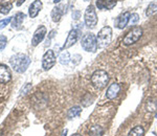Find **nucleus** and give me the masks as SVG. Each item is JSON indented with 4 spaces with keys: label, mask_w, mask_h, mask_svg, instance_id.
I'll return each instance as SVG.
<instances>
[{
    "label": "nucleus",
    "mask_w": 157,
    "mask_h": 136,
    "mask_svg": "<svg viewBox=\"0 0 157 136\" xmlns=\"http://www.w3.org/2000/svg\"><path fill=\"white\" fill-rule=\"evenodd\" d=\"M62 7H63L62 6H55L54 9H52L50 16H52V21H54V22L59 21V20L61 19V17L63 16V14L65 13V11H63V9H62Z\"/></svg>",
    "instance_id": "dca6fc26"
},
{
    "label": "nucleus",
    "mask_w": 157,
    "mask_h": 136,
    "mask_svg": "<svg viewBox=\"0 0 157 136\" xmlns=\"http://www.w3.org/2000/svg\"><path fill=\"white\" fill-rule=\"evenodd\" d=\"M97 39H98V47H101V48L106 47L107 45L110 44L111 40H112V28L110 26H104L98 32Z\"/></svg>",
    "instance_id": "20e7f679"
},
{
    "label": "nucleus",
    "mask_w": 157,
    "mask_h": 136,
    "mask_svg": "<svg viewBox=\"0 0 157 136\" xmlns=\"http://www.w3.org/2000/svg\"><path fill=\"white\" fill-rule=\"evenodd\" d=\"M144 135H145V129L143 127H140V126L133 128L128 134V136H144Z\"/></svg>",
    "instance_id": "a211bd4d"
},
{
    "label": "nucleus",
    "mask_w": 157,
    "mask_h": 136,
    "mask_svg": "<svg viewBox=\"0 0 157 136\" xmlns=\"http://www.w3.org/2000/svg\"><path fill=\"white\" fill-rule=\"evenodd\" d=\"M12 19L13 18L11 17V18H6L3 20H0V29L4 28V27H6V25L10 23V22H12Z\"/></svg>",
    "instance_id": "a878e982"
},
{
    "label": "nucleus",
    "mask_w": 157,
    "mask_h": 136,
    "mask_svg": "<svg viewBox=\"0 0 157 136\" xmlns=\"http://www.w3.org/2000/svg\"><path fill=\"white\" fill-rule=\"evenodd\" d=\"M143 28L140 26H135L131 29L130 32L126 35V37L124 38L123 40V44L126 45V46H129V45H132L134 43L138 41L139 39L143 36Z\"/></svg>",
    "instance_id": "39448f33"
},
{
    "label": "nucleus",
    "mask_w": 157,
    "mask_h": 136,
    "mask_svg": "<svg viewBox=\"0 0 157 136\" xmlns=\"http://www.w3.org/2000/svg\"><path fill=\"white\" fill-rule=\"evenodd\" d=\"M43 7V4H42V1L41 0H35L29 6V15L30 18H36L38 16V14L40 13V11L42 9Z\"/></svg>",
    "instance_id": "9b49d317"
},
{
    "label": "nucleus",
    "mask_w": 157,
    "mask_h": 136,
    "mask_svg": "<svg viewBox=\"0 0 157 136\" xmlns=\"http://www.w3.org/2000/svg\"><path fill=\"white\" fill-rule=\"evenodd\" d=\"M46 27L43 26V25H41L40 27H38L37 31L35 32L34 36H33V39H32V45L33 46H37L39 43H41V42L43 41V39H44L45 35H46Z\"/></svg>",
    "instance_id": "1a4fd4ad"
},
{
    "label": "nucleus",
    "mask_w": 157,
    "mask_h": 136,
    "mask_svg": "<svg viewBox=\"0 0 157 136\" xmlns=\"http://www.w3.org/2000/svg\"><path fill=\"white\" fill-rule=\"evenodd\" d=\"M12 74L10 69L6 65H0V83L1 84H6L11 81Z\"/></svg>",
    "instance_id": "4468645a"
},
{
    "label": "nucleus",
    "mask_w": 157,
    "mask_h": 136,
    "mask_svg": "<svg viewBox=\"0 0 157 136\" xmlns=\"http://www.w3.org/2000/svg\"><path fill=\"white\" fill-rule=\"evenodd\" d=\"M72 136H82V135H80V134H73Z\"/></svg>",
    "instance_id": "c756f323"
},
{
    "label": "nucleus",
    "mask_w": 157,
    "mask_h": 136,
    "mask_svg": "<svg viewBox=\"0 0 157 136\" xmlns=\"http://www.w3.org/2000/svg\"><path fill=\"white\" fill-rule=\"evenodd\" d=\"M138 21H139V15L137 14V13H134V14H131V16H130V21H129V24L134 25V24L137 23Z\"/></svg>",
    "instance_id": "5701e85b"
},
{
    "label": "nucleus",
    "mask_w": 157,
    "mask_h": 136,
    "mask_svg": "<svg viewBox=\"0 0 157 136\" xmlns=\"http://www.w3.org/2000/svg\"><path fill=\"white\" fill-rule=\"evenodd\" d=\"M24 18H25V15L23 14V13H17V14L15 15V17H13V19H12V27L13 28H16V29L20 28V26H21Z\"/></svg>",
    "instance_id": "2eb2a0df"
},
{
    "label": "nucleus",
    "mask_w": 157,
    "mask_h": 136,
    "mask_svg": "<svg viewBox=\"0 0 157 136\" xmlns=\"http://www.w3.org/2000/svg\"><path fill=\"white\" fill-rule=\"evenodd\" d=\"M78 34H80V31H78V29H75V28L71 29V31L69 32V34H68L67 39H66V41H65V44H64V46H63V48H69V47H71L72 45L78 41Z\"/></svg>",
    "instance_id": "9d476101"
},
{
    "label": "nucleus",
    "mask_w": 157,
    "mask_h": 136,
    "mask_svg": "<svg viewBox=\"0 0 157 136\" xmlns=\"http://www.w3.org/2000/svg\"><path fill=\"white\" fill-rule=\"evenodd\" d=\"M104 130L102 129L101 127H98V126H94V127H92L89 131V134L90 136H101L103 134Z\"/></svg>",
    "instance_id": "412c9836"
},
{
    "label": "nucleus",
    "mask_w": 157,
    "mask_h": 136,
    "mask_svg": "<svg viewBox=\"0 0 157 136\" xmlns=\"http://www.w3.org/2000/svg\"><path fill=\"white\" fill-rule=\"evenodd\" d=\"M66 134H67V130H65L64 132H63V135L62 136H66Z\"/></svg>",
    "instance_id": "c85d7f7f"
},
{
    "label": "nucleus",
    "mask_w": 157,
    "mask_h": 136,
    "mask_svg": "<svg viewBox=\"0 0 157 136\" xmlns=\"http://www.w3.org/2000/svg\"><path fill=\"white\" fill-rule=\"evenodd\" d=\"M81 46L87 52H95L98 48L97 36L92 32L85 34L81 41Z\"/></svg>",
    "instance_id": "7ed1b4c3"
},
{
    "label": "nucleus",
    "mask_w": 157,
    "mask_h": 136,
    "mask_svg": "<svg viewBox=\"0 0 157 136\" xmlns=\"http://www.w3.org/2000/svg\"><path fill=\"white\" fill-rule=\"evenodd\" d=\"M81 112H82V108L80 106H75V107L70 108L68 110V113H67V116L69 118H75L77 116H80Z\"/></svg>",
    "instance_id": "f3484780"
},
{
    "label": "nucleus",
    "mask_w": 157,
    "mask_h": 136,
    "mask_svg": "<svg viewBox=\"0 0 157 136\" xmlns=\"http://www.w3.org/2000/svg\"><path fill=\"white\" fill-rule=\"evenodd\" d=\"M90 80L92 85L97 89H103V88L107 86V84L109 83V75L105 70L98 69L93 72Z\"/></svg>",
    "instance_id": "f03ea898"
},
{
    "label": "nucleus",
    "mask_w": 157,
    "mask_h": 136,
    "mask_svg": "<svg viewBox=\"0 0 157 136\" xmlns=\"http://www.w3.org/2000/svg\"><path fill=\"white\" fill-rule=\"evenodd\" d=\"M69 61H70V55H69V52H68V51H64V52H62V54L60 55L59 62L62 65L68 64V63H69Z\"/></svg>",
    "instance_id": "6ab92c4d"
},
{
    "label": "nucleus",
    "mask_w": 157,
    "mask_h": 136,
    "mask_svg": "<svg viewBox=\"0 0 157 136\" xmlns=\"http://www.w3.org/2000/svg\"><path fill=\"white\" fill-rule=\"evenodd\" d=\"M84 21L85 25L88 28H94L98 24V15L97 12H95V7L91 6V4L89 6H87V9L85 11Z\"/></svg>",
    "instance_id": "423d86ee"
},
{
    "label": "nucleus",
    "mask_w": 157,
    "mask_h": 136,
    "mask_svg": "<svg viewBox=\"0 0 157 136\" xmlns=\"http://www.w3.org/2000/svg\"><path fill=\"white\" fill-rule=\"evenodd\" d=\"M80 15H81L80 11H75V12H72V18H73V19H75V20H78V18H80Z\"/></svg>",
    "instance_id": "bb28decb"
},
{
    "label": "nucleus",
    "mask_w": 157,
    "mask_h": 136,
    "mask_svg": "<svg viewBox=\"0 0 157 136\" xmlns=\"http://www.w3.org/2000/svg\"><path fill=\"white\" fill-rule=\"evenodd\" d=\"M116 3H117L116 0H98L97 6L98 9L102 11H110L116 6Z\"/></svg>",
    "instance_id": "f8f14e48"
},
{
    "label": "nucleus",
    "mask_w": 157,
    "mask_h": 136,
    "mask_svg": "<svg viewBox=\"0 0 157 136\" xmlns=\"http://www.w3.org/2000/svg\"><path fill=\"white\" fill-rule=\"evenodd\" d=\"M56 56L54 50L48 49L46 52L44 54V56L42 58V67L44 70H49L50 68L54 67V65L56 64Z\"/></svg>",
    "instance_id": "0eeeda50"
},
{
    "label": "nucleus",
    "mask_w": 157,
    "mask_h": 136,
    "mask_svg": "<svg viewBox=\"0 0 157 136\" xmlns=\"http://www.w3.org/2000/svg\"><path fill=\"white\" fill-rule=\"evenodd\" d=\"M120 91H121V86L117 83H113V84H111L110 86L108 87L107 91H106V96H107V99L109 100H113L117 96Z\"/></svg>",
    "instance_id": "ddd939ff"
},
{
    "label": "nucleus",
    "mask_w": 157,
    "mask_h": 136,
    "mask_svg": "<svg viewBox=\"0 0 157 136\" xmlns=\"http://www.w3.org/2000/svg\"><path fill=\"white\" fill-rule=\"evenodd\" d=\"M85 1H89V0H85Z\"/></svg>",
    "instance_id": "7c9ffc66"
},
{
    "label": "nucleus",
    "mask_w": 157,
    "mask_h": 136,
    "mask_svg": "<svg viewBox=\"0 0 157 136\" xmlns=\"http://www.w3.org/2000/svg\"><path fill=\"white\" fill-rule=\"evenodd\" d=\"M6 43H7L6 37V36H3V35H0V51L6 48Z\"/></svg>",
    "instance_id": "b1692460"
},
{
    "label": "nucleus",
    "mask_w": 157,
    "mask_h": 136,
    "mask_svg": "<svg viewBox=\"0 0 157 136\" xmlns=\"http://www.w3.org/2000/svg\"><path fill=\"white\" fill-rule=\"evenodd\" d=\"M32 89V84H25L24 88H22L21 91H20V95H25L29 93V90Z\"/></svg>",
    "instance_id": "393cba45"
},
{
    "label": "nucleus",
    "mask_w": 157,
    "mask_h": 136,
    "mask_svg": "<svg viewBox=\"0 0 157 136\" xmlns=\"http://www.w3.org/2000/svg\"><path fill=\"white\" fill-rule=\"evenodd\" d=\"M10 63H11L13 69L15 71L19 72V74H23L29 66L30 59L29 56L24 54H17L10 59Z\"/></svg>",
    "instance_id": "f257e3e1"
},
{
    "label": "nucleus",
    "mask_w": 157,
    "mask_h": 136,
    "mask_svg": "<svg viewBox=\"0 0 157 136\" xmlns=\"http://www.w3.org/2000/svg\"><path fill=\"white\" fill-rule=\"evenodd\" d=\"M12 3L10 2H6V3H1L0 4V13L1 14H9L10 11L12 9Z\"/></svg>",
    "instance_id": "4be33fe9"
},
{
    "label": "nucleus",
    "mask_w": 157,
    "mask_h": 136,
    "mask_svg": "<svg viewBox=\"0 0 157 136\" xmlns=\"http://www.w3.org/2000/svg\"><path fill=\"white\" fill-rule=\"evenodd\" d=\"M157 9V0H154V1H152L150 4H149L148 9H147V12H146V15L147 16H151V15L154 14V12H155Z\"/></svg>",
    "instance_id": "aec40b11"
},
{
    "label": "nucleus",
    "mask_w": 157,
    "mask_h": 136,
    "mask_svg": "<svg viewBox=\"0 0 157 136\" xmlns=\"http://www.w3.org/2000/svg\"><path fill=\"white\" fill-rule=\"evenodd\" d=\"M61 1H62V0H52L54 3H59V2H61Z\"/></svg>",
    "instance_id": "cd10ccee"
},
{
    "label": "nucleus",
    "mask_w": 157,
    "mask_h": 136,
    "mask_svg": "<svg viewBox=\"0 0 157 136\" xmlns=\"http://www.w3.org/2000/svg\"><path fill=\"white\" fill-rule=\"evenodd\" d=\"M130 16L131 14L129 12H124L121 13L120 16L116 18V20L114 21V25L115 27L120 29H124L126 26L129 24V21H130Z\"/></svg>",
    "instance_id": "6e6552de"
}]
</instances>
